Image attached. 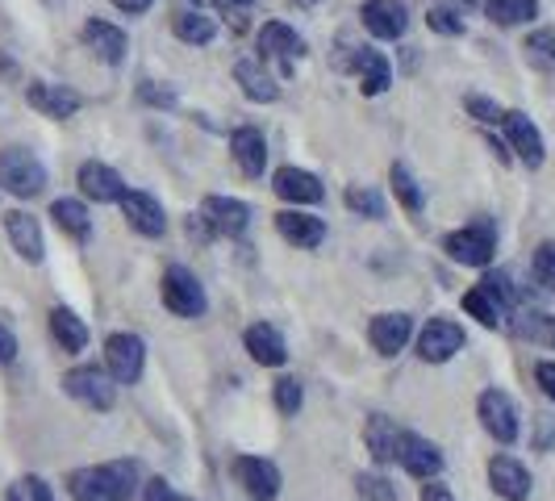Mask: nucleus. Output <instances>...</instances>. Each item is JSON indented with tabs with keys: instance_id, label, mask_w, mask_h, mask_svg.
Returning a JSON list of instances; mask_svg holds the SVG:
<instances>
[{
	"instance_id": "obj_1",
	"label": "nucleus",
	"mask_w": 555,
	"mask_h": 501,
	"mask_svg": "<svg viewBox=\"0 0 555 501\" xmlns=\"http://www.w3.org/2000/svg\"><path fill=\"white\" fill-rule=\"evenodd\" d=\"M142 485L134 460H113V464L67 473V493H72V501H130Z\"/></svg>"
},
{
	"instance_id": "obj_2",
	"label": "nucleus",
	"mask_w": 555,
	"mask_h": 501,
	"mask_svg": "<svg viewBox=\"0 0 555 501\" xmlns=\"http://www.w3.org/2000/svg\"><path fill=\"white\" fill-rule=\"evenodd\" d=\"M0 189L22 196V201L38 196L47 189V167H42V159L34 151H26V146H4L0 151Z\"/></svg>"
},
{
	"instance_id": "obj_3",
	"label": "nucleus",
	"mask_w": 555,
	"mask_h": 501,
	"mask_svg": "<svg viewBox=\"0 0 555 501\" xmlns=\"http://www.w3.org/2000/svg\"><path fill=\"white\" fill-rule=\"evenodd\" d=\"M443 251L464 268H489V259L498 255V226L489 218H476L464 230H451L443 239Z\"/></svg>"
},
{
	"instance_id": "obj_4",
	"label": "nucleus",
	"mask_w": 555,
	"mask_h": 501,
	"mask_svg": "<svg viewBox=\"0 0 555 501\" xmlns=\"http://www.w3.org/2000/svg\"><path fill=\"white\" fill-rule=\"evenodd\" d=\"M159 293H164V306L176 313V318H201L209 309V297H205V284L196 280V272H189L184 264H171L159 280Z\"/></svg>"
},
{
	"instance_id": "obj_5",
	"label": "nucleus",
	"mask_w": 555,
	"mask_h": 501,
	"mask_svg": "<svg viewBox=\"0 0 555 501\" xmlns=\"http://www.w3.org/2000/svg\"><path fill=\"white\" fill-rule=\"evenodd\" d=\"M63 389L72 393L80 406L88 410H113L117 401V381L109 376V368H96V363H80L63 376Z\"/></svg>"
},
{
	"instance_id": "obj_6",
	"label": "nucleus",
	"mask_w": 555,
	"mask_h": 501,
	"mask_svg": "<svg viewBox=\"0 0 555 501\" xmlns=\"http://www.w3.org/2000/svg\"><path fill=\"white\" fill-rule=\"evenodd\" d=\"M105 368L117 385H139L142 368H146V343L142 334L117 331L105 338Z\"/></svg>"
},
{
	"instance_id": "obj_7",
	"label": "nucleus",
	"mask_w": 555,
	"mask_h": 501,
	"mask_svg": "<svg viewBox=\"0 0 555 501\" xmlns=\"http://www.w3.org/2000/svg\"><path fill=\"white\" fill-rule=\"evenodd\" d=\"M255 42H259V59L263 63H280V76H288L293 63L306 55V38L293 26H284V22H263L259 34H255Z\"/></svg>"
},
{
	"instance_id": "obj_8",
	"label": "nucleus",
	"mask_w": 555,
	"mask_h": 501,
	"mask_svg": "<svg viewBox=\"0 0 555 501\" xmlns=\"http://www.w3.org/2000/svg\"><path fill=\"white\" fill-rule=\"evenodd\" d=\"M230 476L243 485L250 501H276L280 498V468L263 455H234Z\"/></svg>"
},
{
	"instance_id": "obj_9",
	"label": "nucleus",
	"mask_w": 555,
	"mask_h": 501,
	"mask_svg": "<svg viewBox=\"0 0 555 501\" xmlns=\"http://www.w3.org/2000/svg\"><path fill=\"white\" fill-rule=\"evenodd\" d=\"M476 418H480V426L498 439V444H514L518 439V406H514V397L505 389H485L480 393V401H476Z\"/></svg>"
},
{
	"instance_id": "obj_10",
	"label": "nucleus",
	"mask_w": 555,
	"mask_h": 501,
	"mask_svg": "<svg viewBox=\"0 0 555 501\" xmlns=\"http://www.w3.org/2000/svg\"><path fill=\"white\" fill-rule=\"evenodd\" d=\"M501 130H505V146L522 159L527 167H543L547 159V146H543V134H539V126L530 121L522 110H509L501 117Z\"/></svg>"
},
{
	"instance_id": "obj_11",
	"label": "nucleus",
	"mask_w": 555,
	"mask_h": 501,
	"mask_svg": "<svg viewBox=\"0 0 555 501\" xmlns=\"http://www.w3.org/2000/svg\"><path fill=\"white\" fill-rule=\"evenodd\" d=\"M360 22L372 38L397 42V38H405V29H410V9H405L401 0H363Z\"/></svg>"
},
{
	"instance_id": "obj_12",
	"label": "nucleus",
	"mask_w": 555,
	"mask_h": 501,
	"mask_svg": "<svg viewBox=\"0 0 555 501\" xmlns=\"http://www.w3.org/2000/svg\"><path fill=\"white\" fill-rule=\"evenodd\" d=\"M201 218L214 234H225V239H243L250 226V205L238 201V196H205L201 201Z\"/></svg>"
},
{
	"instance_id": "obj_13",
	"label": "nucleus",
	"mask_w": 555,
	"mask_h": 501,
	"mask_svg": "<svg viewBox=\"0 0 555 501\" xmlns=\"http://www.w3.org/2000/svg\"><path fill=\"white\" fill-rule=\"evenodd\" d=\"M464 351V326L451 318H430L426 331L417 334V356L426 363H447Z\"/></svg>"
},
{
	"instance_id": "obj_14",
	"label": "nucleus",
	"mask_w": 555,
	"mask_h": 501,
	"mask_svg": "<svg viewBox=\"0 0 555 501\" xmlns=\"http://www.w3.org/2000/svg\"><path fill=\"white\" fill-rule=\"evenodd\" d=\"M26 101L29 110H38L42 117H55V121H67L80 113V92L67 88V84H47V80H34L26 88Z\"/></svg>"
},
{
	"instance_id": "obj_15",
	"label": "nucleus",
	"mask_w": 555,
	"mask_h": 501,
	"mask_svg": "<svg viewBox=\"0 0 555 501\" xmlns=\"http://www.w3.org/2000/svg\"><path fill=\"white\" fill-rule=\"evenodd\" d=\"M117 205H121L126 222L134 226L139 234H146V239H159V234H167V214H164V205H159V201H155L151 193H142V189H126Z\"/></svg>"
},
{
	"instance_id": "obj_16",
	"label": "nucleus",
	"mask_w": 555,
	"mask_h": 501,
	"mask_svg": "<svg viewBox=\"0 0 555 501\" xmlns=\"http://www.w3.org/2000/svg\"><path fill=\"white\" fill-rule=\"evenodd\" d=\"M4 230H9L13 251H17L26 264H42V259H47V239H42V226H38L34 214L9 209V214H4Z\"/></svg>"
},
{
	"instance_id": "obj_17",
	"label": "nucleus",
	"mask_w": 555,
	"mask_h": 501,
	"mask_svg": "<svg viewBox=\"0 0 555 501\" xmlns=\"http://www.w3.org/2000/svg\"><path fill=\"white\" fill-rule=\"evenodd\" d=\"M276 230L284 243H293L297 251H313L326 243V222L322 218H313V214H306L301 205L297 209H280L276 214Z\"/></svg>"
},
{
	"instance_id": "obj_18",
	"label": "nucleus",
	"mask_w": 555,
	"mask_h": 501,
	"mask_svg": "<svg viewBox=\"0 0 555 501\" xmlns=\"http://www.w3.org/2000/svg\"><path fill=\"white\" fill-rule=\"evenodd\" d=\"M80 38H83V47H88V51H92L96 59H105L109 67L126 63L130 38H126V29H121V26H113V22H101V17H92V22H83Z\"/></svg>"
},
{
	"instance_id": "obj_19",
	"label": "nucleus",
	"mask_w": 555,
	"mask_h": 501,
	"mask_svg": "<svg viewBox=\"0 0 555 501\" xmlns=\"http://www.w3.org/2000/svg\"><path fill=\"white\" fill-rule=\"evenodd\" d=\"M76 184H80V193L88 196V201H96V205L121 201V193H126V180H121L109 164H101V159H83L80 171H76Z\"/></svg>"
},
{
	"instance_id": "obj_20",
	"label": "nucleus",
	"mask_w": 555,
	"mask_h": 501,
	"mask_svg": "<svg viewBox=\"0 0 555 501\" xmlns=\"http://www.w3.org/2000/svg\"><path fill=\"white\" fill-rule=\"evenodd\" d=\"M489 485H493V493L505 501H527L530 498V473L522 460H514V455H493L489 460Z\"/></svg>"
},
{
	"instance_id": "obj_21",
	"label": "nucleus",
	"mask_w": 555,
	"mask_h": 501,
	"mask_svg": "<svg viewBox=\"0 0 555 501\" xmlns=\"http://www.w3.org/2000/svg\"><path fill=\"white\" fill-rule=\"evenodd\" d=\"M397 464L417 480H430V476L443 473V451L422 439V435H401V451H397Z\"/></svg>"
},
{
	"instance_id": "obj_22",
	"label": "nucleus",
	"mask_w": 555,
	"mask_h": 501,
	"mask_svg": "<svg viewBox=\"0 0 555 501\" xmlns=\"http://www.w3.org/2000/svg\"><path fill=\"white\" fill-rule=\"evenodd\" d=\"M230 155H234V164H238V171H243L247 180H259L263 167H268V139H263V130L238 126V130L230 134Z\"/></svg>"
},
{
	"instance_id": "obj_23",
	"label": "nucleus",
	"mask_w": 555,
	"mask_h": 501,
	"mask_svg": "<svg viewBox=\"0 0 555 501\" xmlns=\"http://www.w3.org/2000/svg\"><path fill=\"white\" fill-rule=\"evenodd\" d=\"M272 189H276L280 201H288V205H318L326 189H322V180L306 171V167H280L276 176H272Z\"/></svg>"
},
{
	"instance_id": "obj_24",
	"label": "nucleus",
	"mask_w": 555,
	"mask_h": 501,
	"mask_svg": "<svg viewBox=\"0 0 555 501\" xmlns=\"http://www.w3.org/2000/svg\"><path fill=\"white\" fill-rule=\"evenodd\" d=\"M410 334H414V318L410 313H376L372 318V326H367V338H372V347L380 351V356H397V351H405V343H410Z\"/></svg>"
},
{
	"instance_id": "obj_25",
	"label": "nucleus",
	"mask_w": 555,
	"mask_h": 501,
	"mask_svg": "<svg viewBox=\"0 0 555 501\" xmlns=\"http://www.w3.org/2000/svg\"><path fill=\"white\" fill-rule=\"evenodd\" d=\"M234 80L243 88V97L255 101V105L280 101V84H276V76L263 67V59H238V63H234Z\"/></svg>"
},
{
	"instance_id": "obj_26",
	"label": "nucleus",
	"mask_w": 555,
	"mask_h": 501,
	"mask_svg": "<svg viewBox=\"0 0 555 501\" xmlns=\"http://www.w3.org/2000/svg\"><path fill=\"white\" fill-rule=\"evenodd\" d=\"M351 67H356V80H360L363 97H380V92H389L392 63L385 59V51H376V47H360L356 59H351Z\"/></svg>"
},
{
	"instance_id": "obj_27",
	"label": "nucleus",
	"mask_w": 555,
	"mask_h": 501,
	"mask_svg": "<svg viewBox=\"0 0 555 501\" xmlns=\"http://www.w3.org/2000/svg\"><path fill=\"white\" fill-rule=\"evenodd\" d=\"M243 343H247L250 360L263 363V368H280V363L288 360V343H284V334H280L272 322H255V326L243 334Z\"/></svg>"
},
{
	"instance_id": "obj_28",
	"label": "nucleus",
	"mask_w": 555,
	"mask_h": 501,
	"mask_svg": "<svg viewBox=\"0 0 555 501\" xmlns=\"http://www.w3.org/2000/svg\"><path fill=\"white\" fill-rule=\"evenodd\" d=\"M401 435H405V431H397V422L385 414H372L367 422H363V444H367V451H372L376 464H392V460H397Z\"/></svg>"
},
{
	"instance_id": "obj_29",
	"label": "nucleus",
	"mask_w": 555,
	"mask_h": 501,
	"mask_svg": "<svg viewBox=\"0 0 555 501\" xmlns=\"http://www.w3.org/2000/svg\"><path fill=\"white\" fill-rule=\"evenodd\" d=\"M171 34L180 38V42H189V47H209L214 38H218V22L205 13V9H176V17H171Z\"/></svg>"
},
{
	"instance_id": "obj_30",
	"label": "nucleus",
	"mask_w": 555,
	"mask_h": 501,
	"mask_svg": "<svg viewBox=\"0 0 555 501\" xmlns=\"http://www.w3.org/2000/svg\"><path fill=\"white\" fill-rule=\"evenodd\" d=\"M509 331L518 334V338H527V343H534V347L555 351V313H547V309H518Z\"/></svg>"
},
{
	"instance_id": "obj_31",
	"label": "nucleus",
	"mask_w": 555,
	"mask_h": 501,
	"mask_svg": "<svg viewBox=\"0 0 555 501\" xmlns=\"http://www.w3.org/2000/svg\"><path fill=\"white\" fill-rule=\"evenodd\" d=\"M51 218H55V226L67 239H76V243L92 239V214H88V205L76 201V196H59L55 205H51Z\"/></svg>"
},
{
	"instance_id": "obj_32",
	"label": "nucleus",
	"mask_w": 555,
	"mask_h": 501,
	"mask_svg": "<svg viewBox=\"0 0 555 501\" xmlns=\"http://www.w3.org/2000/svg\"><path fill=\"white\" fill-rule=\"evenodd\" d=\"M485 17L501 29L527 26L539 17V0H485Z\"/></svg>"
},
{
	"instance_id": "obj_33",
	"label": "nucleus",
	"mask_w": 555,
	"mask_h": 501,
	"mask_svg": "<svg viewBox=\"0 0 555 501\" xmlns=\"http://www.w3.org/2000/svg\"><path fill=\"white\" fill-rule=\"evenodd\" d=\"M51 334H55V343L67 351V356H76V351L88 347V326H83L80 318H76L67 306L51 309Z\"/></svg>"
},
{
	"instance_id": "obj_34",
	"label": "nucleus",
	"mask_w": 555,
	"mask_h": 501,
	"mask_svg": "<svg viewBox=\"0 0 555 501\" xmlns=\"http://www.w3.org/2000/svg\"><path fill=\"white\" fill-rule=\"evenodd\" d=\"M464 313H473L476 322H480V326H489V331H501L509 309L501 306V301L489 293V288H485V284H476V288H468V293H464Z\"/></svg>"
},
{
	"instance_id": "obj_35",
	"label": "nucleus",
	"mask_w": 555,
	"mask_h": 501,
	"mask_svg": "<svg viewBox=\"0 0 555 501\" xmlns=\"http://www.w3.org/2000/svg\"><path fill=\"white\" fill-rule=\"evenodd\" d=\"M389 180H392V193H397V201L405 205V214H422V209H426V193H422V184L414 180V171H410V167L392 164Z\"/></svg>"
},
{
	"instance_id": "obj_36",
	"label": "nucleus",
	"mask_w": 555,
	"mask_h": 501,
	"mask_svg": "<svg viewBox=\"0 0 555 501\" xmlns=\"http://www.w3.org/2000/svg\"><path fill=\"white\" fill-rule=\"evenodd\" d=\"M522 51L534 72H555V29H534L522 42Z\"/></svg>"
},
{
	"instance_id": "obj_37",
	"label": "nucleus",
	"mask_w": 555,
	"mask_h": 501,
	"mask_svg": "<svg viewBox=\"0 0 555 501\" xmlns=\"http://www.w3.org/2000/svg\"><path fill=\"white\" fill-rule=\"evenodd\" d=\"M343 201H347V209L360 214V218H372V222L385 218V196L376 193V189H367V184H351V189L343 193Z\"/></svg>"
},
{
	"instance_id": "obj_38",
	"label": "nucleus",
	"mask_w": 555,
	"mask_h": 501,
	"mask_svg": "<svg viewBox=\"0 0 555 501\" xmlns=\"http://www.w3.org/2000/svg\"><path fill=\"white\" fill-rule=\"evenodd\" d=\"M426 26L435 29V34H443V38H460V34H464V13L447 9L443 0H439V4L426 9Z\"/></svg>"
},
{
	"instance_id": "obj_39",
	"label": "nucleus",
	"mask_w": 555,
	"mask_h": 501,
	"mask_svg": "<svg viewBox=\"0 0 555 501\" xmlns=\"http://www.w3.org/2000/svg\"><path fill=\"white\" fill-rule=\"evenodd\" d=\"M356 493H360L363 501H397V498H401V493H397V485H392L389 476H380V473L356 476Z\"/></svg>"
},
{
	"instance_id": "obj_40",
	"label": "nucleus",
	"mask_w": 555,
	"mask_h": 501,
	"mask_svg": "<svg viewBox=\"0 0 555 501\" xmlns=\"http://www.w3.org/2000/svg\"><path fill=\"white\" fill-rule=\"evenodd\" d=\"M530 272H534V284H539V288L555 293V243H539V247H534Z\"/></svg>"
},
{
	"instance_id": "obj_41",
	"label": "nucleus",
	"mask_w": 555,
	"mask_h": 501,
	"mask_svg": "<svg viewBox=\"0 0 555 501\" xmlns=\"http://www.w3.org/2000/svg\"><path fill=\"white\" fill-rule=\"evenodd\" d=\"M4 501H55V493H51V485L42 476H22V480L9 485V498Z\"/></svg>"
},
{
	"instance_id": "obj_42",
	"label": "nucleus",
	"mask_w": 555,
	"mask_h": 501,
	"mask_svg": "<svg viewBox=\"0 0 555 501\" xmlns=\"http://www.w3.org/2000/svg\"><path fill=\"white\" fill-rule=\"evenodd\" d=\"M301 406H306V389H301V381H297V376H280L276 381V410L293 418Z\"/></svg>"
},
{
	"instance_id": "obj_43",
	"label": "nucleus",
	"mask_w": 555,
	"mask_h": 501,
	"mask_svg": "<svg viewBox=\"0 0 555 501\" xmlns=\"http://www.w3.org/2000/svg\"><path fill=\"white\" fill-rule=\"evenodd\" d=\"M139 101L142 105H151V110H176V92L164 88V84H155V80L139 84Z\"/></svg>"
},
{
	"instance_id": "obj_44",
	"label": "nucleus",
	"mask_w": 555,
	"mask_h": 501,
	"mask_svg": "<svg viewBox=\"0 0 555 501\" xmlns=\"http://www.w3.org/2000/svg\"><path fill=\"white\" fill-rule=\"evenodd\" d=\"M480 284H485V288H489V293H493V297H498L505 309L518 306V293H514V280H509V272H489V277L480 280Z\"/></svg>"
},
{
	"instance_id": "obj_45",
	"label": "nucleus",
	"mask_w": 555,
	"mask_h": 501,
	"mask_svg": "<svg viewBox=\"0 0 555 501\" xmlns=\"http://www.w3.org/2000/svg\"><path fill=\"white\" fill-rule=\"evenodd\" d=\"M464 110L473 113L476 121H485V126H501V117H505V110H501L498 101H489V97H468V101H464Z\"/></svg>"
},
{
	"instance_id": "obj_46",
	"label": "nucleus",
	"mask_w": 555,
	"mask_h": 501,
	"mask_svg": "<svg viewBox=\"0 0 555 501\" xmlns=\"http://www.w3.org/2000/svg\"><path fill=\"white\" fill-rule=\"evenodd\" d=\"M218 9H222L225 17H234V29L247 26V13L255 9V0H214Z\"/></svg>"
},
{
	"instance_id": "obj_47",
	"label": "nucleus",
	"mask_w": 555,
	"mask_h": 501,
	"mask_svg": "<svg viewBox=\"0 0 555 501\" xmlns=\"http://www.w3.org/2000/svg\"><path fill=\"white\" fill-rule=\"evenodd\" d=\"M13 360H17V334L0 322V368H9Z\"/></svg>"
},
{
	"instance_id": "obj_48",
	"label": "nucleus",
	"mask_w": 555,
	"mask_h": 501,
	"mask_svg": "<svg viewBox=\"0 0 555 501\" xmlns=\"http://www.w3.org/2000/svg\"><path fill=\"white\" fill-rule=\"evenodd\" d=\"M534 381H539V389H543L555 401V360L539 363V368H534Z\"/></svg>"
},
{
	"instance_id": "obj_49",
	"label": "nucleus",
	"mask_w": 555,
	"mask_h": 501,
	"mask_svg": "<svg viewBox=\"0 0 555 501\" xmlns=\"http://www.w3.org/2000/svg\"><path fill=\"white\" fill-rule=\"evenodd\" d=\"M422 501H455V493H451L447 485H439V480L430 476V480L422 485Z\"/></svg>"
},
{
	"instance_id": "obj_50",
	"label": "nucleus",
	"mask_w": 555,
	"mask_h": 501,
	"mask_svg": "<svg viewBox=\"0 0 555 501\" xmlns=\"http://www.w3.org/2000/svg\"><path fill=\"white\" fill-rule=\"evenodd\" d=\"M142 501H171V485H167L164 476L146 480V498H142Z\"/></svg>"
},
{
	"instance_id": "obj_51",
	"label": "nucleus",
	"mask_w": 555,
	"mask_h": 501,
	"mask_svg": "<svg viewBox=\"0 0 555 501\" xmlns=\"http://www.w3.org/2000/svg\"><path fill=\"white\" fill-rule=\"evenodd\" d=\"M151 4H155V0H113V9H117V13H126V17H142Z\"/></svg>"
},
{
	"instance_id": "obj_52",
	"label": "nucleus",
	"mask_w": 555,
	"mask_h": 501,
	"mask_svg": "<svg viewBox=\"0 0 555 501\" xmlns=\"http://www.w3.org/2000/svg\"><path fill=\"white\" fill-rule=\"evenodd\" d=\"M443 4L447 9H455V13H473L480 0H443Z\"/></svg>"
},
{
	"instance_id": "obj_53",
	"label": "nucleus",
	"mask_w": 555,
	"mask_h": 501,
	"mask_svg": "<svg viewBox=\"0 0 555 501\" xmlns=\"http://www.w3.org/2000/svg\"><path fill=\"white\" fill-rule=\"evenodd\" d=\"M293 4H297V9H318L322 0H293Z\"/></svg>"
},
{
	"instance_id": "obj_54",
	"label": "nucleus",
	"mask_w": 555,
	"mask_h": 501,
	"mask_svg": "<svg viewBox=\"0 0 555 501\" xmlns=\"http://www.w3.org/2000/svg\"><path fill=\"white\" fill-rule=\"evenodd\" d=\"M189 4H193V9H205V4H209V0H189Z\"/></svg>"
},
{
	"instance_id": "obj_55",
	"label": "nucleus",
	"mask_w": 555,
	"mask_h": 501,
	"mask_svg": "<svg viewBox=\"0 0 555 501\" xmlns=\"http://www.w3.org/2000/svg\"><path fill=\"white\" fill-rule=\"evenodd\" d=\"M171 501H193V498H176V493H171Z\"/></svg>"
}]
</instances>
